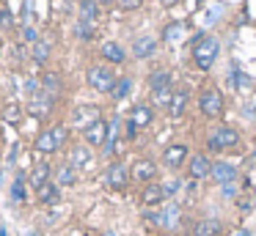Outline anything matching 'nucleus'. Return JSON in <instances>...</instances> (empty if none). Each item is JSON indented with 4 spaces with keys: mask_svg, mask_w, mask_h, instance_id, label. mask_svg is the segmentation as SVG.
Masks as SVG:
<instances>
[{
    "mask_svg": "<svg viewBox=\"0 0 256 236\" xmlns=\"http://www.w3.org/2000/svg\"><path fill=\"white\" fill-rule=\"evenodd\" d=\"M218 55H220V38L210 36V33H198L193 38V63L201 71H210L215 66Z\"/></svg>",
    "mask_w": 256,
    "mask_h": 236,
    "instance_id": "nucleus-1",
    "label": "nucleus"
},
{
    "mask_svg": "<svg viewBox=\"0 0 256 236\" xmlns=\"http://www.w3.org/2000/svg\"><path fill=\"white\" fill-rule=\"evenodd\" d=\"M66 140H69V126L58 124V126H50V129H42L34 140V148L39 154H44V157H50V154L61 151L66 146Z\"/></svg>",
    "mask_w": 256,
    "mask_h": 236,
    "instance_id": "nucleus-2",
    "label": "nucleus"
},
{
    "mask_svg": "<svg viewBox=\"0 0 256 236\" xmlns=\"http://www.w3.org/2000/svg\"><path fill=\"white\" fill-rule=\"evenodd\" d=\"M204 146H206V151H212V154L232 151V148L240 146V132L234 129V126L220 124V126H215V129H210V135H206Z\"/></svg>",
    "mask_w": 256,
    "mask_h": 236,
    "instance_id": "nucleus-3",
    "label": "nucleus"
},
{
    "mask_svg": "<svg viewBox=\"0 0 256 236\" xmlns=\"http://www.w3.org/2000/svg\"><path fill=\"white\" fill-rule=\"evenodd\" d=\"M116 80L118 77H116V71H113V66L94 63V66H88V71H86V82H88V88L96 91V93H108V96H110Z\"/></svg>",
    "mask_w": 256,
    "mask_h": 236,
    "instance_id": "nucleus-4",
    "label": "nucleus"
},
{
    "mask_svg": "<svg viewBox=\"0 0 256 236\" xmlns=\"http://www.w3.org/2000/svg\"><path fill=\"white\" fill-rule=\"evenodd\" d=\"M223 110H226V99H223L220 88L206 85L198 91V113L204 118H220Z\"/></svg>",
    "mask_w": 256,
    "mask_h": 236,
    "instance_id": "nucleus-5",
    "label": "nucleus"
},
{
    "mask_svg": "<svg viewBox=\"0 0 256 236\" xmlns=\"http://www.w3.org/2000/svg\"><path fill=\"white\" fill-rule=\"evenodd\" d=\"M102 181H105V187L113 190V192L127 190L130 181H132V176H130V165L124 162V159H110L108 168L102 170Z\"/></svg>",
    "mask_w": 256,
    "mask_h": 236,
    "instance_id": "nucleus-6",
    "label": "nucleus"
},
{
    "mask_svg": "<svg viewBox=\"0 0 256 236\" xmlns=\"http://www.w3.org/2000/svg\"><path fill=\"white\" fill-rule=\"evenodd\" d=\"M83 143L86 146H91V148H105V143H108V135H110V121H105V118H96L94 124H88L83 132Z\"/></svg>",
    "mask_w": 256,
    "mask_h": 236,
    "instance_id": "nucleus-7",
    "label": "nucleus"
},
{
    "mask_svg": "<svg viewBox=\"0 0 256 236\" xmlns=\"http://www.w3.org/2000/svg\"><path fill=\"white\" fill-rule=\"evenodd\" d=\"M130 176H132V181H138L140 187L144 184H152V181L160 176V168H157L154 159L149 157H138L132 165H130Z\"/></svg>",
    "mask_w": 256,
    "mask_h": 236,
    "instance_id": "nucleus-8",
    "label": "nucleus"
},
{
    "mask_svg": "<svg viewBox=\"0 0 256 236\" xmlns=\"http://www.w3.org/2000/svg\"><path fill=\"white\" fill-rule=\"evenodd\" d=\"M188 159H190V148L184 146V143H171V146L162 148L160 162H162V168H168V170H179V168L188 165Z\"/></svg>",
    "mask_w": 256,
    "mask_h": 236,
    "instance_id": "nucleus-9",
    "label": "nucleus"
},
{
    "mask_svg": "<svg viewBox=\"0 0 256 236\" xmlns=\"http://www.w3.org/2000/svg\"><path fill=\"white\" fill-rule=\"evenodd\" d=\"M157 225L166 231H179L182 228V206L176 201H166L157 212Z\"/></svg>",
    "mask_w": 256,
    "mask_h": 236,
    "instance_id": "nucleus-10",
    "label": "nucleus"
},
{
    "mask_svg": "<svg viewBox=\"0 0 256 236\" xmlns=\"http://www.w3.org/2000/svg\"><path fill=\"white\" fill-rule=\"evenodd\" d=\"M210 173H212V159L206 157V151L190 154V159H188V176L190 179L201 181V179H210Z\"/></svg>",
    "mask_w": 256,
    "mask_h": 236,
    "instance_id": "nucleus-11",
    "label": "nucleus"
},
{
    "mask_svg": "<svg viewBox=\"0 0 256 236\" xmlns=\"http://www.w3.org/2000/svg\"><path fill=\"white\" fill-rule=\"evenodd\" d=\"M166 190H162V184H157V181H152V184H144L140 187V195H138V201H140V206L144 209H160L162 203H166Z\"/></svg>",
    "mask_w": 256,
    "mask_h": 236,
    "instance_id": "nucleus-12",
    "label": "nucleus"
},
{
    "mask_svg": "<svg viewBox=\"0 0 256 236\" xmlns=\"http://www.w3.org/2000/svg\"><path fill=\"white\" fill-rule=\"evenodd\" d=\"M56 102H58V99L47 96V93L42 91V93H36V96L28 99V113L34 115V118L44 121V118H50V113L56 110Z\"/></svg>",
    "mask_w": 256,
    "mask_h": 236,
    "instance_id": "nucleus-13",
    "label": "nucleus"
},
{
    "mask_svg": "<svg viewBox=\"0 0 256 236\" xmlns=\"http://www.w3.org/2000/svg\"><path fill=\"white\" fill-rule=\"evenodd\" d=\"M91 159H94V154H91V146H86V143H74V146H69V154H66V162L72 165L74 170H83L91 165Z\"/></svg>",
    "mask_w": 256,
    "mask_h": 236,
    "instance_id": "nucleus-14",
    "label": "nucleus"
},
{
    "mask_svg": "<svg viewBox=\"0 0 256 236\" xmlns=\"http://www.w3.org/2000/svg\"><path fill=\"white\" fill-rule=\"evenodd\" d=\"M188 104H190V91L188 88H174V96H171V104H168V118L179 121L184 118V113H188Z\"/></svg>",
    "mask_w": 256,
    "mask_h": 236,
    "instance_id": "nucleus-15",
    "label": "nucleus"
},
{
    "mask_svg": "<svg viewBox=\"0 0 256 236\" xmlns=\"http://www.w3.org/2000/svg\"><path fill=\"white\" fill-rule=\"evenodd\" d=\"M100 55H102V60L110 63V66H122L124 60H127V49H124V44H118V41H102Z\"/></svg>",
    "mask_w": 256,
    "mask_h": 236,
    "instance_id": "nucleus-16",
    "label": "nucleus"
},
{
    "mask_svg": "<svg viewBox=\"0 0 256 236\" xmlns=\"http://www.w3.org/2000/svg\"><path fill=\"white\" fill-rule=\"evenodd\" d=\"M39 82H42V91H44L47 96H52V99H58L64 93V77L58 74V71H52V69L42 71Z\"/></svg>",
    "mask_w": 256,
    "mask_h": 236,
    "instance_id": "nucleus-17",
    "label": "nucleus"
},
{
    "mask_svg": "<svg viewBox=\"0 0 256 236\" xmlns=\"http://www.w3.org/2000/svg\"><path fill=\"white\" fill-rule=\"evenodd\" d=\"M130 52H132V58H138V60L154 58V52H157V38H154V36H138V38L132 41V47H130Z\"/></svg>",
    "mask_w": 256,
    "mask_h": 236,
    "instance_id": "nucleus-18",
    "label": "nucleus"
},
{
    "mask_svg": "<svg viewBox=\"0 0 256 236\" xmlns=\"http://www.w3.org/2000/svg\"><path fill=\"white\" fill-rule=\"evenodd\" d=\"M47 181H52V165L50 162H34V168H30L28 173V184L34 187V190H39V187H44Z\"/></svg>",
    "mask_w": 256,
    "mask_h": 236,
    "instance_id": "nucleus-19",
    "label": "nucleus"
},
{
    "mask_svg": "<svg viewBox=\"0 0 256 236\" xmlns=\"http://www.w3.org/2000/svg\"><path fill=\"white\" fill-rule=\"evenodd\" d=\"M210 179L215 181V184H232V181H237V168H234L232 162H212V173Z\"/></svg>",
    "mask_w": 256,
    "mask_h": 236,
    "instance_id": "nucleus-20",
    "label": "nucleus"
},
{
    "mask_svg": "<svg viewBox=\"0 0 256 236\" xmlns=\"http://www.w3.org/2000/svg\"><path fill=\"white\" fill-rule=\"evenodd\" d=\"M52 181H56L58 187H74L80 181V173L69 162H61L58 168H52Z\"/></svg>",
    "mask_w": 256,
    "mask_h": 236,
    "instance_id": "nucleus-21",
    "label": "nucleus"
},
{
    "mask_svg": "<svg viewBox=\"0 0 256 236\" xmlns=\"http://www.w3.org/2000/svg\"><path fill=\"white\" fill-rule=\"evenodd\" d=\"M127 118L132 121L138 129H146V126H152V121H154V107H152V104H135Z\"/></svg>",
    "mask_w": 256,
    "mask_h": 236,
    "instance_id": "nucleus-22",
    "label": "nucleus"
},
{
    "mask_svg": "<svg viewBox=\"0 0 256 236\" xmlns=\"http://www.w3.org/2000/svg\"><path fill=\"white\" fill-rule=\"evenodd\" d=\"M190 236H220V220L215 217H201L193 223Z\"/></svg>",
    "mask_w": 256,
    "mask_h": 236,
    "instance_id": "nucleus-23",
    "label": "nucleus"
},
{
    "mask_svg": "<svg viewBox=\"0 0 256 236\" xmlns=\"http://www.w3.org/2000/svg\"><path fill=\"white\" fill-rule=\"evenodd\" d=\"M61 190H64V187H58L56 181H47L44 187L36 190V201H39L42 206H56V203L61 201Z\"/></svg>",
    "mask_w": 256,
    "mask_h": 236,
    "instance_id": "nucleus-24",
    "label": "nucleus"
},
{
    "mask_svg": "<svg viewBox=\"0 0 256 236\" xmlns=\"http://www.w3.org/2000/svg\"><path fill=\"white\" fill-rule=\"evenodd\" d=\"M100 0H80V5H78V19H83V22H94L96 25V19H100Z\"/></svg>",
    "mask_w": 256,
    "mask_h": 236,
    "instance_id": "nucleus-25",
    "label": "nucleus"
},
{
    "mask_svg": "<svg viewBox=\"0 0 256 236\" xmlns=\"http://www.w3.org/2000/svg\"><path fill=\"white\" fill-rule=\"evenodd\" d=\"M162 88H174V74L168 69H154L149 74V91H162Z\"/></svg>",
    "mask_w": 256,
    "mask_h": 236,
    "instance_id": "nucleus-26",
    "label": "nucleus"
},
{
    "mask_svg": "<svg viewBox=\"0 0 256 236\" xmlns=\"http://www.w3.org/2000/svg\"><path fill=\"white\" fill-rule=\"evenodd\" d=\"M52 55V44L44 41V38H39L36 44H30V60H34L36 66H44L47 60H50Z\"/></svg>",
    "mask_w": 256,
    "mask_h": 236,
    "instance_id": "nucleus-27",
    "label": "nucleus"
},
{
    "mask_svg": "<svg viewBox=\"0 0 256 236\" xmlns=\"http://www.w3.org/2000/svg\"><path fill=\"white\" fill-rule=\"evenodd\" d=\"M96 118H102L100 110H96V107H78V110L72 113V121H74L78 126H83V129H86L88 124H94Z\"/></svg>",
    "mask_w": 256,
    "mask_h": 236,
    "instance_id": "nucleus-28",
    "label": "nucleus"
},
{
    "mask_svg": "<svg viewBox=\"0 0 256 236\" xmlns=\"http://www.w3.org/2000/svg\"><path fill=\"white\" fill-rule=\"evenodd\" d=\"M130 93H132V77H118L113 91H110V99L113 102H124Z\"/></svg>",
    "mask_w": 256,
    "mask_h": 236,
    "instance_id": "nucleus-29",
    "label": "nucleus"
},
{
    "mask_svg": "<svg viewBox=\"0 0 256 236\" xmlns=\"http://www.w3.org/2000/svg\"><path fill=\"white\" fill-rule=\"evenodd\" d=\"M182 36H184V25H182V22H168V25L162 27V41H166V44H176Z\"/></svg>",
    "mask_w": 256,
    "mask_h": 236,
    "instance_id": "nucleus-30",
    "label": "nucleus"
},
{
    "mask_svg": "<svg viewBox=\"0 0 256 236\" xmlns=\"http://www.w3.org/2000/svg\"><path fill=\"white\" fill-rule=\"evenodd\" d=\"M171 96H174V88H162V91H152V107H160V110H168L171 104Z\"/></svg>",
    "mask_w": 256,
    "mask_h": 236,
    "instance_id": "nucleus-31",
    "label": "nucleus"
},
{
    "mask_svg": "<svg viewBox=\"0 0 256 236\" xmlns=\"http://www.w3.org/2000/svg\"><path fill=\"white\" fill-rule=\"evenodd\" d=\"M94 30H96L94 22H83V19H78V25H74V36H78L80 41H91V38H94Z\"/></svg>",
    "mask_w": 256,
    "mask_h": 236,
    "instance_id": "nucleus-32",
    "label": "nucleus"
},
{
    "mask_svg": "<svg viewBox=\"0 0 256 236\" xmlns=\"http://www.w3.org/2000/svg\"><path fill=\"white\" fill-rule=\"evenodd\" d=\"M17 27V16H14V8H6V5H0V30H14Z\"/></svg>",
    "mask_w": 256,
    "mask_h": 236,
    "instance_id": "nucleus-33",
    "label": "nucleus"
},
{
    "mask_svg": "<svg viewBox=\"0 0 256 236\" xmlns=\"http://www.w3.org/2000/svg\"><path fill=\"white\" fill-rule=\"evenodd\" d=\"M25 184H28V179H25V176H17V179H14V184H12V198H14L17 203H22L25 198H28Z\"/></svg>",
    "mask_w": 256,
    "mask_h": 236,
    "instance_id": "nucleus-34",
    "label": "nucleus"
},
{
    "mask_svg": "<svg viewBox=\"0 0 256 236\" xmlns=\"http://www.w3.org/2000/svg\"><path fill=\"white\" fill-rule=\"evenodd\" d=\"M22 115H25V110L20 107V104H6V107H3V118H6L8 124H20Z\"/></svg>",
    "mask_w": 256,
    "mask_h": 236,
    "instance_id": "nucleus-35",
    "label": "nucleus"
},
{
    "mask_svg": "<svg viewBox=\"0 0 256 236\" xmlns=\"http://www.w3.org/2000/svg\"><path fill=\"white\" fill-rule=\"evenodd\" d=\"M20 33H22V41L25 44H36V41H39V30H36L34 25H22V27H20Z\"/></svg>",
    "mask_w": 256,
    "mask_h": 236,
    "instance_id": "nucleus-36",
    "label": "nucleus"
},
{
    "mask_svg": "<svg viewBox=\"0 0 256 236\" xmlns=\"http://www.w3.org/2000/svg\"><path fill=\"white\" fill-rule=\"evenodd\" d=\"M25 93H28V96H36V93H42V82L36 80V77H28V80H25Z\"/></svg>",
    "mask_w": 256,
    "mask_h": 236,
    "instance_id": "nucleus-37",
    "label": "nucleus"
},
{
    "mask_svg": "<svg viewBox=\"0 0 256 236\" xmlns=\"http://www.w3.org/2000/svg\"><path fill=\"white\" fill-rule=\"evenodd\" d=\"M116 5L122 11H138L140 5H144V0H116Z\"/></svg>",
    "mask_w": 256,
    "mask_h": 236,
    "instance_id": "nucleus-38",
    "label": "nucleus"
},
{
    "mask_svg": "<svg viewBox=\"0 0 256 236\" xmlns=\"http://www.w3.org/2000/svg\"><path fill=\"white\" fill-rule=\"evenodd\" d=\"M124 129H127V140H135V137H138V126L132 124V121H124Z\"/></svg>",
    "mask_w": 256,
    "mask_h": 236,
    "instance_id": "nucleus-39",
    "label": "nucleus"
},
{
    "mask_svg": "<svg viewBox=\"0 0 256 236\" xmlns=\"http://www.w3.org/2000/svg\"><path fill=\"white\" fill-rule=\"evenodd\" d=\"M220 190H223V195H226V198H237V181H232V184H223Z\"/></svg>",
    "mask_w": 256,
    "mask_h": 236,
    "instance_id": "nucleus-40",
    "label": "nucleus"
},
{
    "mask_svg": "<svg viewBox=\"0 0 256 236\" xmlns=\"http://www.w3.org/2000/svg\"><path fill=\"white\" fill-rule=\"evenodd\" d=\"M162 190H166V195H168V198H174V192L179 190V181H176V179H171L168 184H162Z\"/></svg>",
    "mask_w": 256,
    "mask_h": 236,
    "instance_id": "nucleus-41",
    "label": "nucleus"
},
{
    "mask_svg": "<svg viewBox=\"0 0 256 236\" xmlns=\"http://www.w3.org/2000/svg\"><path fill=\"white\" fill-rule=\"evenodd\" d=\"M182 3V0H162V5H166V8H171V5H179Z\"/></svg>",
    "mask_w": 256,
    "mask_h": 236,
    "instance_id": "nucleus-42",
    "label": "nucleus"
},
{
    "mask_svg": "<svg viewBox=\"0 0 256 236\" xmlns=\"http://www.w3.org/2000/svg\"><path fill=\"white\" fill-rule=\"evenodd\" d=\"M234 236H254V234H250V231H237Z\"/></svg>",
    "mask_w": 256,
    "mask_h": 236,
    "instance_id": "nucleus-43",
    "label": "nucleus"
},
{
    "mask_svg": "<svg viewBox=\"0 0 256 236\" xmlns=\"http://www.w3.org/2000/svg\"><path fill=\"white\" fill-rule=\"evenodd\" d=\"M102 236H116V234H113V231H105V234H102Z\"/></svg>",
    "mask_w": 256,
    "mask_h": 236,
    "instance_id": "nucleus-44",
    "label": "nucleus"
},
{
    "mask_svg": "<svg viewBox=\"0 0 256 236\" xmlns=\"http://www.w3.org/2000/svg\"><path fill=\"white\" fill-rule=\"evenodd\" d=\"M102 3H113V0H100V5H102Z\"/></svg>",
    "mask_w": 256,
    "mask_h": 236,
    "instance_id": "nucleus-45",
    "label": "nucleus"
},
{
    "mask_svg": "<svg viewBox=\"0 0 256 236\" xmlns=\"http://www.w3.org/2000/svg\"><path fill=\"white\" fill-rule=\"evenodd\" d=\"M0 55H3V41H0Z\"/></svg>",
    "mask_w": 256,
    "mask_h": 236,
    "instance_id": "nucleus-46",
    "label": "nucleus"
},
{
    "mask_svg": "<svg viewBox=\"0 0 256 236\" xmlns=\"http://www.w3.org/2000/svg\"><path fill=\"white\" fill-rule=\"evenodd\" d=\"M0 5H3V0H0Z\"/></svg>",
    "mask_w": 256,
    "mask_h": 236,
    "instance_id": "nucleus-47",
    "label": "nucleus"
},
{
    "mask_svg": "<svg viewBox=\"0 0 256 236\" xmlns=\"http://www.w3.org/2000/svg\"><path fill=\"white\" fill-rule=\"evenodd\" d=\"M0 236H6V234H0Z\"/></svg>",
    "mask_w": 256,
    "mask_h": 236,
    "instance_id": "nucleus-48",
    "label": "nucleus"
}]
</instances>
